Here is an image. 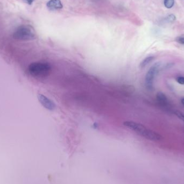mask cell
I'll return each instance as SVG.
<instances>
[{"instance_id":"obj_11","label":"cell","mask_w":184,"mask_h":184,"mask_svg":"<svg viewBox=\"0 0 184 184\" xmlns=\"http://www.w3.org/2000/svg\"><path fill=\"white\" fill-rule=\"evenodd\" d=\"M176 41L178 43L184 45V37H178L176 39Z\"/></svg>"},{"instance_id":"obj_13","label":"cell","mask_w":184,"mask_h":184,"mask_svg":"<svg viewBox=\"0 0 184 184\" xmlns=\"http://www.w3.org/2000/svg\"><path fill=\"white\" fill-rule=\"evenodd\" d=\"M175 19H176V17H175L173 15H170L167 16V21H169V22L174 21Z\"/></svg>"},{"instance_id":"obj_1","label":"cell","mask_w":184,"mask_h":184,"mask_svg":"<svg viewBox=\"0 0 184 184\" xmlns=\"http://www.w3.org/2000/svg\"><path fill=\"white\" fill-rule=\"evenodd\" d=\"M124 125L126 128L149 140L158 141L162 139V136L159 134L147 128L142 124L138 123L133 121H128L124 122Z\"/></svg>"},{"instance_id":"obj_7","label":"cell","mask_w":184,"mask_h":184,"mask_svg":"<svg viewBox=\"0 0 184 184\" xmlns=\"http://www.w3.org/2000/svg\"><path fill=\"white\" fill-rule=\"evenodd\" d=\"M156 97H157L158 101L159 102L160 104H167V97L164 93H163L162 92H158L156 95Z\"/></svg>"},{"instance_id":"obj_9","label":"cell","mask_w":184,"mask_h":184,"mask_svg":"<svg viewBox=\"0 0 184 184\" xmlns=\"http://www.w3.org/2000/svg\"><path fill=\"white\" fill-rule=\"evenodd\" d=\"M164 4L165 7L170 9L174 5V0H164Z\"/></svg>"},{"instance_id":"obj_5","label":"cell","mask_w":184,"mask_h":184,"mask_svg":"<svg viewBox=\"0 0 184 184\" xmlns=\"http://www.w3.org/2000/svg\"><path fill=\"white\" fill-rule=\"evenodd\" d=\"M39 102L43 106L48 110H53L56 108V104L51 100L44 96V95H38Z\"/></svg>"},{"instance_id":"obj_3","label":"cell","mask_w":184,"mask_h":184,"mask_svg":"<svg viewBox=\"0 0 184 184\" xmlns=\"http://www.w3.org/2000/svg\"><path fill=\"white\" fill-rule=\"evenodd\" d=\"M13 37L19 41H29L34 38L35 34L31 27L21 25L16 29L13 34Z\"/></svg>"},{"instance_id":"obj_6","label":"cell","mask_w":184,"mask_h":184,"mask_svg":"<svg viewBox=\"0 0 184 184\" xmlns=\"http://www.w3.org/2000/svg\"><path fill=\"white\" fill-rule=\"evenodd\" d=\"M47 7L51 10L61 9L63 8L61 0H50L46 4Z\"/></svg>"},{"instance_id":"obj_14","label":"cell","mask_w":184,"mask_h":184,"mask_svg":"<svg viewBox=\"0 0 184 184\" xmlns=\"http://www.w3.org/2000/svg\"><path fill=\"white\" fill-rule=\"evenodd\" d=\"M25 1L27 2L28 5H31L34 1V0H25Z\"/></svg>"},{"instance_id":"obj_15","label":"cell","mask_w":184,"mask_h":184,"mask_svg":"<svg viewBox=\"0 0 184 184\" xmlns=\"http://www.w3.org/2000/svg\"><path fill=\"white\" fill-rule=\"evenodd\" d=\"M181 102H182V105H184V98H182V99L181 100Z\"/></svg>"},{"instance_id":"obj_4","label":"cell","mask_w":184,"mask_h":184,"mask_svg":"<svg viewBox=\"0 0 184 184\" xmlns=\"http://www.w3.org/2000/svg\"><path fill=\"white\" fill-rule=\"evenodd\" d=\"M161 64L160 63H155L153 65L150 69L149 70L148 72L146 73L145 77V86L150 90H153V82L155 80V77L157 74L159 70Z\"/></svg>"},{"instance_id":"obj_10","label":"cell","mask_w":184,"mask_h":184,"mask_svg":"<svg viewBox=\"0 0 184 184\" xmlns=\"http://www.w3.org/2000/svg\"><path fill=\"white\" fill-rule=\"evenodd\" d=\"M174 113L179 119H180L184 122V113H182V112L179 111H176Z\"/></svg>"},{"instance_id":"obj_2","label":"cell","mask_w":184,"mask_h":184,"mask_svg":"<svg viewBox=\"0 0 184 184\" xmlns=\"http://www.w3.org/2000/svg\"><path fill=\"white\" fill-rule=\"evenodd\" d=\"M51 70L50 64L44 62L32 63L28 67L29 73L31 75L37 77H45L48 75Z\"/></svg>"},{"instance_id":"obj_12","label":"cell","mask_w":184,"mask_h":184,"mask_svg":"<svg viewBox=\"0 0 184 184\" xmlns=\"http://www.w3.org/2000/svg\"><path fill=\"white\" fill-rule=\"evenodd\" d=\"M176 81L179 83V84L184 85V77H178L176 79Z\"/></svg>"},{"instance_id":"obj_8","label":"cell","mask_w":184,"mask_h":184,"mask_svg":"<svg viewBox=\"0 0 184 184\" xmlns=\"http://www.w3.org/2000/svg\"><path fill=\"white\" fill-rule=\"evenodd\" d=\"M155 59V57L153 56H149L143 59V61L140 63V67L141 68L145 67L146 66L148 65L149 64H150L151 62H152L153 59Z\"/></svg>"}]
</instances>
